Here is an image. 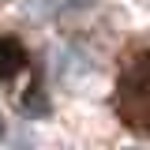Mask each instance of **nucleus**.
<instances>
[{
  "mask_svg": "<svg viewBox=\"0 0 150 150\" xmlns=\"http://www.w3.org/2000/svg\"><path fill=\"white\" fill-rule=\"evenodd\" d=\"M112 109L128 131L150 139V49H143L124 64L116 79V94H112Z\"/></svg>",
  "mask_w": 150,
  "mask_h": 150,
  "instance_id": "1",
  "label": "nucleus"
},
{
  "mask_svg": "<svg viewBox=\"0 0 150 150\" xmlns=\"http://www.w3.org/2000/svg\"><path fill=\"white\" fill-rule=\"evenodd\" d=\"M26 68V49L15 38H0V79H15Z\"/></svg>",
  "mask_w": 150,
  "mask_h": 150,
  "instance_id": "2",
  "label": "nucleus"
}]
</instances>
